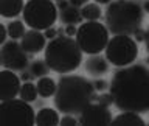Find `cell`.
I'll list each match as a JSON object with an SVG mask.
<instances>
[{"label": "cell", "mask_w": 149, "mask_h": 126, "mask_svg": "<svg viewBox=\"0 0 149 126\" xmlns=\"http://www.w3.org/2000/svg\"><path fill=\"white\" fill-rule=\"evenodd\" d=\"M109 70V61L106 56L98 55H90V58L86 61V72L90 73L92 76H101V75L107 73Z\"/></svg>", "instance_id": "cell-13"}, {"label": "cell", "mask_w": 149, "mask_h": 126, "mask_svg": "<svg viewBox=\"0 0 149 126\" xmlns=\"http://www.w3.org/2000/svg\"><path fill=\"white\" fill-rule=\"evenodd\" d=\"M78 121L84 126H107L112 123V112L107 106L90 103L79 112Z\"/></svg>", "instance_id": "cell-10"}, {"label": "cell", "mask_w": 149, "mask_h": 126, "mask_svg": "<svg viewBox=\"0 0 149 126\" xmlns=\"http://www.w3.org/2000/svg\"><path fill=\"white\" fill-rule=\"evenodd\" d=\"M93 87H95V90H100V92H104L107 89V83L104 79H96L95 83H93Z\"/></svg>", "instance_id": "cell-26"}, {"label": "cell", "mask_w": 149, "mask_h": 126, "mask_svg": "<svg viewBox=\"0 0 149 126\" xmlns=\"http://www.w3.org/2000/svg\"><path fill=\"white\" fill-rule=\"evenodd\" d=\"M19 97L22 100H25L28 103H33L37 98V87L36 84H33L30 81H25L20 86V90H19Z\"/></svg>", "instance_id": "cell-20"}, {"label": "cell", "mask_w": 149, "mask_h": 126, "mask_svg": "<svg viewBox=\"0 0 149 126\" xmlns=\"http://www.w3.org/2000/svg\"><path fill=\"white\" fill-rule=\"evenodd\" d=\"M110 125H113V126H144L146 121L143 120V117L138 115V112L123 111V114L112 118Z\"/></svg>", "instance_id": "cell-14"}, {"label": "cell", "mask_w": 149, "mask_h": 126, "mask_svg": "<svg viewBox=\"0 0 149 126\" xmlns=\"http://www.w3.org/2000/svg\"><path fill=\"white\" fill-rule=\"evenodd\" d=\"M6 31H8V37H11V39H14V41L22 39L23 34H25V25L20 20H13L8 23Z\"/></svg>", "instance_id": "cell-21"}, {"label": "cell", "mask_w": 149, "mask_h": 126, "mask_svg": "<svg viewBox=\"0 0 149 126\" xmlns=\"http://www.w3.org/2000/svg\"><path fill=\"white\" fill-rule=\"evenodd\" d=\"M144 11H146V13H149V0H146V2H144Z\"/></svg>", "instance_id": "cell-34"}, {"label": "cell", "mask_w": 149, "mask_h": 126, "mask_svg": "<svg viewBox=\"0 0 149 126\" xmlns=\"http://www.w3.org/2000/svg\"><path fill=\"white\" fill-rule=\"evenodd\" d=\"M6 37H8V31H6V27L3 23H0V45H3L6 42Z\"/></svg>", "instance_id": "cell-28"}, {"label": "cell", "mask_w": 149, "mask_h": 126, "mask_svg": "<svg viewBox=\"0 0 149 126\" xmlns=\"http://www.w3.org/2000/svg\"><path fill=\"white\" fill-rule=\"evenodd\" d=\"M0 59L2 65L8 70H25L28 65V56L26 51L22 48V45L17 41H8L2 45L0 50Z\"/></svg>", "instance_id": "cell-9"}, {"label": "cell", "mask_w": 149, "mask_h": 126, "mask_svg": "<svg viewBox=\"0 0 149 126\" xmlns=\"http://www.w3.org/2000/svg\"><path fill=\"white\" fill-rule=\"evenodd\" d=\"M65 36H70V37H73V36H76V31H78V28L74 27V25H67L65 27Z\"/></svg>", "instance_id": "cell-29"}, {"label": "cell", "mask_w": 149, "mask_h": 126, "mask_svg": "<svg viewBox=\"0 0 149 126\" xmlns=\"http://www.w3.org/2000/svg\"><path fill=\"white\" fill-rule=\"evenodd\" d=\"M36 114L33 106L25 100L0 101V126H33Z\"/></svg>", "instance_id": "cell-7"}, {"label": "cell", "mask_w": 149, "mask_h": 126, "mask_svg": "<svg viewBox=\"0 0 149 126\" xmlns=\"http://www.w3.org/2000/svg\"><path fill=\"white\" fill-rule=\"evenodd\" d=\"M0 65H2V59H0Z\"/></svg>", "instance_id": "cell-35"}, {"label": "cell", "mask_w": 149, "mask_h": 126, "mask_svg": "<svg viewBox=\"0 0 149 126\" xmlns=\"http://www.w3.org/2000/svg\"><path fill=\"white\" fill-rule=\"evenodd\" d=\"M76 42L82 53L98 55L109 42V30L98 20H86L78 27Z\"/></svg>", "instance_id": "cell-6"}, {"label": "cell", "mask_w": 149, "mask_h": 126, "mask_svg": "<svg viewBox=\"0 0 149 126\" xmlns=\"http://www.w3.org/2000/svg\"><path fill=\"white\" fill-rule=\"evenodd\" d=\"M45 64L50 70L65 75L74 72L82 62V50L76 39L70 36H56L45 45Z\"/></svg>", "instance_id": "cell-3"}, {"label": "cell", "mask_w": 149, "mask_h": 126, "mask_svg": "<svg viewBox=\"0 0 149 126\" xmlns=\"http://www.w3.org/2000/svg\"><path fill=\"white\" fill-rule=\"evenodd\" d=\"M101 14L102 11L98 3H86L84 6H81V16L86 20H100Z\"/></svg>", "instance_id": "cell-19"}, {"label": "cell", "mask_w": 149, "mask_h": 126, "mask_svg": "<svg viewBox=\"0 0 149 126\" xmlns=\"http://www.w3.org/2000/svg\"><path fill=\"white\" fill-rule=\"evenodd\" d=\"M61 20L67 25H74L82 20L81 16V8L73 6V5H65L64 8H61Z\"/></svg>", "instance_id": "cell-18"}, {"label": "cell", "mask_w": 149, "mask_h": 126, "mask_svg": "<svg viewBox=\"0 0 149 126\" xmlns=\"http://www.w3.org/2000/svg\"><path fill=\"white\" fill-rule=\"evenodd\" d=\"M20 78L14 73V70H0V101L13 100L20 90Z\"/></svg>", "instance_id": "cell-11"}, {"label": "cell", "mask_w": 149, "mask_h": 126, "mask_svg": "<svg viewBox=\"0 0 149 126\" xmlns=\"http://www.w3.org/2000/svg\"><path fill=\"white\" fill-rule=\"evenodd\" d=\"M23 22L33 30L45 31L58 20V6L53 0H28L23 6Z\"/></svg>", "instance_id": "cell-5"}, {"label": "cell", "mask_w": 149, "mask_h": 126, "mask_svg": "<svg viewBox=\"0 0 149 126\" xmlns=\"http://www.w3.org/2000/svg\"><path fill=\"white\" fill-rule=\"evenodd\" d=\"M70 2V5H73V6H78V8H81V6H84L88 0H68Z\"/></svg>", "instance_id": "cell-30"}, {"label": "cell", "mask_w": 149, "mask_h": 126, "mask_svg": "<svg viewBox=\"0 0 149 126\" xmlns=\"http://www.w3.org/2000/svg\"><path fill=\"white\" fill-rule=\"evenodd\" d=\"M59 125L61 126H76L78 125V120L74 118L72 114H65L62 118L59 120Z\"/></svg>", "instance_id": "cell-24"}, {"label": "cell", "mask_w": 149, "mask_h": 126, "mask_svg": "<svg viewBox=\"0 0 149 126\" xmlns=\"http://www.w3.org/2000/svg\"><path fill=\"white\" fill-rule=\"evenodd\" d=\"M144 44H146V50H148V55H149V28L146 30V36H144Z\"/></svg>", "instance_id": "cell-31"}, {"label": "cell", "mask_w": 149, "mask_h": 126, "mask_svg": "<svg viewBox=\"0 0 149 126\" xmlns=\"http://www.w3.org/2000/svg\"><path fill=\"white\" fill-rule=\"evenodd\" d=\"M144 36H146V31L143 30V28H138L137 31L134 33V39H135V42H144Z\"/></svg>", "instance_id": "cell-25"}, {"label": "cell", "mask_w": 149, "mask_h": 126, "mask_svg": "<svg viewBox=\"0 0 149 126\" xmlns=\"http://www.w3.org/2000/svg\"><path fill=\"white\" fill-rule=\"evenodd\" d=\"M44 36L47 37V39H54L56 36H58V30L56 28H53V27H50V28H47L45 30V33H44Z\"/></svg>", "instance_id": "cell-27"}, {"label": "cell", "mask_w": 149, "mask_h": 126, "mask_svg": "<svg viewBox=\"0 0 149 126\" xmlns=\"http://www.w3.org/2000/svg\"><path fill=\"white\" fill-rule=\"evenodd\" d=\"M109 92L120 111H149V69L143 64H129L113 73Z\"/></svg>", "instance_id": "cell-1"}, {"label": "cell", "mask_w": 149, "mask_h": 126, "mask_svg": "<svg viewBox=\"0 0 149 126\" xmlns=\"http://www.w3.org/2000/svg\"><path fill=\"white\" fill-rule=\"evenodd\" d=\"M106 59L112 65L126 67L132 64L138 56V44L134 37L126 34H115L106 45Z\"/></svg>", "instance_id": "cell-8"}, {"label": "cell", "mask_w": 149, "mask_h": 126, "mask_svg": "<svg viewBox=\"0 0 149 126\" xmlns=\"http://www.w3.org/2000/svg\"><path fill=\"white\" fill-rule=\"evenodd\" d=\"M31 76H33V75H31V72H30V73H23L22 76H20V79H22V81H28V79H30Z\"/></svg>", "instance_id": "cell-32"}, {"label": "cell", "mask_w": 149, "mask_h": 126, "mask_svg": "<svg viewBox=\"0 0 149 126\" xmlns=\"http://www.w3.org/2000/svg\"><path fill=\"white\" fill-rule=\"evenodd\" d=\"M95 87L87 78L78 75L61 76L54 92V107L64 114H79L95 100Z\"/></svg>", "instance_id": "cell-2"}, {"label": "cell", "mask_w": 149, "mask_h": 126, "mask_svg": "<svg viewBox=\"0 0 149 126\" xmlns=\"http://www.w3.org/2000/svg\"><path fill=\"white\" fill-rule=\"evenodd\" d=\"M47 70H48V65L45 64V61H34L31 65H30V72L33 76H45Z\"/></svg>", "instance_id": "cell-22"}, {"label": "cell", "mask_w": 149, "mask_h": 126, "mask_svg": "<svg viewBox=\"0 0 149 126\" xmlns=\"http://www.w3.org/2000/svg\"><path fill=\"white\" fill-rule=\"evenodd\" d=\"M20 45L22 48L26 51V53H31V55H36L39 51L45 50V45H47V37L44 36V33L39 31V30H31L30 31H25V34L20 39Z\"/></svg>", "instance_id": "cell-12"}, {"label": "cell", "mask_w": 149, "mask_h": 126, "mask_svg": "<svg viewBox=\"0 0 149 126\" xmlns=\"http://www.w3.org/2000/svg\"><path fill=\"white\" fill-rule=\"evenodd\" d=\"M59 120L61 118H59L58 109H51V107H42L36 114L37 126H58Z\"/></svg>", "instance_id": "cell-16"}, {"label": "cell", "mask_w": 149, "mask_h": 126, "mask_svg": "<svg viewBox=\"0 0 149 126\" xmlns=\"http://www.w3.org/2000/svg\"><path fill=\"white\" fill-rule=\"evenodd\" d=\"M56 86H58V83H56L53 78H50V76H40L39 79H37V84H36L37 95H40L42 98L54 97Z\"/></svg>", "instance_id": "cell-17"}, {"label": "cell", "mask_w": 149, "mask_h": 126, "mask_svg": "<svg viewBox=\"0 0 149 126\" xmlns=\"http://www.w3.org/2000/svg\"><path fill=\"white\" fill-rule=\"evenodd\" d=\"M95 100L100 103V104L107 106V107H109L110 104H113V98H112L110 92H109V93H100L98 97H95Z\"/></svg>", "instance_id": "cell-23"}, {"label": "cell", "mask_w": 149, "mask_h": 126, "mask_svg": "<svg viewBox=\"0 0 149 126\" xmlns=\"http://www.w3.org/2000/svg\"><path fill=\"white\" fill-rule=\"evenodd\" d=\"M112 2V0H95V3H98V5H109Z\"/></svg>", "instance_id": "cell-33"}, {"label": "cell", "mask_w": 149, "mask_h": 126, "mask_svg": "<svg viewBox=\"0 0 149 126\" xmlns=\"http://www.w3.org/2000/svg\"><path fill=\"white\" fill-rule=\"evenodd\" d=\"M23 0H0V16L6 19L17 17L23 11Z\"/></svg>", "instance_id": "cell-15"}, {"label": "cell", "mask_w": 149, "mask_h": 126, "mask_svg": "<svg viewBox=\"0 0 149 126\" xmlns=\"http://www.w3.org/2000/svg\"><path fill=\"white\" fill-rule=\"evenodd\" d=\"M144 11L137 2L132 0H113L106 9V27L112 34L132 36L141 28Z\"/></svg>", "instance_id": "cell-4"}]
</instances>
